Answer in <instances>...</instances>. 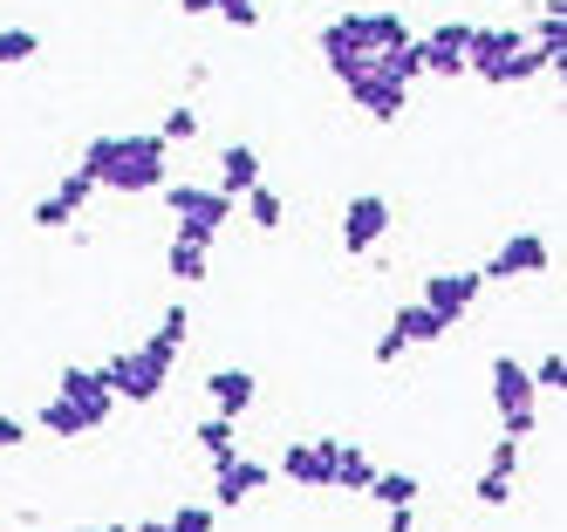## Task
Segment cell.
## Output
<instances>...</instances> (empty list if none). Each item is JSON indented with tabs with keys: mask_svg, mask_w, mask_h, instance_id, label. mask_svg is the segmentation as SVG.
Wrapping results in <instances>:
<instances>
[{
	"mask_svg": "<svg viewBox=\"0 0 567 532\" xmlns=\"http://www.w3.org/2000/svg\"><path fill=\"white\" fill-rule=\"evenodd\" d=\"M96 191H116V198H151L165 191L172 178V144L157 131H103L83 144V164H75Z\"/></svg>",
	"mask_w": 567,
	"mask_h": 532,
	"instance_id": "6da1fadb",
	"label": "cell"
},
{
	"mask_svg": "<svg viewBox=\"0 0 567 532\" xmlns=\"http://www.w3.org/2000/svg\"><path fill=\"white\" fill-rule=\"evenodd\" d=\"M165 212H172V232H178V239H198V246H213V239L233 226V212H239V205H233L226 191H213V185H185V178H165Z\"/></svg>",
	"mask_w": 567,
	"mask_h": 532,
	"instance_id": "7a4b0ae2",
	"label": "cell"
},
{
	"mask_svg": "<svg viewBox=\"0 0 567 532\" xmlns=\"http://www.w3.org/2000/svg\"><path fill=\"white\" fill-rule=\"evenodd\" d=\"M493 409H499V437L506 444H526V437L540 430V396H534L526 362H513V355L493 362Z\"/></svg>",
	"mask_w": 567,
	"mask_h": 532,
	"instance_id": "3957f363",
	"label": "cell"
},
{
	"mask_svg": "<svg viewBox=\"0 0 567 532\" xmlns=\"http://www.w3.org/2000/svg\"><path fill=\"white\" fill-rule=\"evenodd\" d=\"M96 376H103V389L116 403H157V396H165V383H172V362H157L137 342V348H110V362L96 368Z\"/></svg>",
	"mask_w": 567,
	"mask_h": 532,
	"instance_id": "277c9868",
	"label": "cell"
},
{
	"mask_svg": "<svg viewBox=\"0 0 567 532\" xmlns=\"http://www.w3.org/2000/svg\"><path fill=\"white\" fill-rule=\"evenodd\" d=\"M390 198L383 191H355L349 205H342V212H336V239H342V253L349 260H370L377 253V246L390 239Z\"/></svg>",
	"mask_w": 567,
	"mask_h": 532,
	"instance_id": "5b68a950",
	"label": "cell"
},
{
	"mask_svg": "<svg viewBox=\"0 0 567 532\" xmlns=\"http://www.w3.org/2000/svg\"><path fill=\"white\" fill-rule=\"evenodd\" d=\"M315 49H321V62H329V75L342 82V90H349V82H355L362 69H370V62H377L370 34H362V14H336V21H321Z\"/></svg>",
	"mask_w": 567,
	"mask_h": 532,
	"instance_id": "8992f818",
	"label": "cell"
},
{
	"mask_svg": "<svg viewBox=\"0 0 567 532\" xmlns=\"http://www.w3.org/2000/svg\"><path fill=\"white\" fill-rule=\"evenodd\" d=\"M554 267V246L540 239V232H506L499 246H493V260L478 267V280H534V273H547Z\"/></svg>",
	"mask_w": 567,
	"mask_h": 532,
	"instance_id": "52a82bcc",
	"label": "cell"
},
{
	"mask_svg": "<svg viewBox=\"0 0 567 532\" xmlns=\"http://www.w3.org/2000/svg\"><path fill=\"white\" fill-rule=\"evenodd\" d=\"M478 286H485V280H478V267H444V273H431V280H424V294H417V301H424L444 327H458V321L472 314V301H478Z\"/></svg>",
	"mask_w": 567,
	"mask_h": 532,
	"instance_id": "ba28073f",
	"label": "cell"
},
{
	"mask_svg": "<svg viewBox=\"0 0 567 532\" xmlns=\"http://www.w3.org/2000/svg\"><path fill=\"white\" fill-rule=\"evenodd\" d=\"M90 198H96V185H90L83 171H62V185L34 198V212H28V219L42 226V232H69L75 219H83V205H90Z\"/></svg>",
	"mask_w": 567,
	"mask_h": 532,
	"instance_id": "9c48e42d",
	"label": "cell"
},
{
	"mask_svg": "<svg viewBox=\"0 0 567 532\" xmlns=\"http://www.w3.org/2000/svg\"><path fill=\"white\" fill-rule=\"evenodd\" d=\"M315 444H321V465H329V491H370V478H377L370 450L349 437H315Z\"/></svg>",
	"mask_w": 567,
	"mask_h": 532,
	"instance_id": "30bf717a",
	"label": "cell"
},
{
	"mask_svg": "<svg viewBox=\"0 0 567 532\" xmlns=\"http://www.w3.org/2000/svg\"><path fill=\"white\" fill-rule=\"evenodd\" d=\"M465 34H472V21H437L431 34H411L424 75H465Z\"/></svg>",
	"mask_w": 567,
	"mask_h": 532,
	"instance_id": "8fae6325",
	"label": "cell"
},
{
	"mask_svg": "<svg viewBox=\"0 0 567 532\" xmlns=\"http://www.w3.org/2000/svg\"><path fill=\"white\" fill-rule=\"evenodd\" d=\"M62 403H75V417H83L90 430H103L110 417H116V396L103 389V376L96 368H62V389H55Z\"/></svg>",
	"mask_w": 567,
	"mask_h": 532,
	"instance_id": "7c38bea8",
	"label": "cell"
},
{
	"mask_svg": "<svg viewBox=\"0 0 567 532\" xmlns=\"http://www.w3.org/2000/svg\"><path fill=\"white\" fill-rule=\"evenodd\" d=\"M274 471L260 465V458H226V465H213V512H233V505H247L254 491L267 484Z\"/></svg>",
	"mask_w": 567,
	"mask_h": 532,
	"instance_id": "4fadbf2b",
	"label": "cell"
},
{
	"mask_svg": "<svg viewBox=\"0 0 567 532\" xmlns=\"http://www.w3.org/2000/svg\"><path fill=\"white\" fill-rule=\"evenodd\" d=\"M349 103L370 116V123H396L403 103H411V90H403V82H390V75H377V69H362V75L349 82Z\"/></svg>",
	"mask_w": 567,
	"mask_h": 532,
	"instance_id": "5bb4252c",
	"label": "cell"
},
{
	"mask_svg": "<svg viewBox=\"0 0 567 532\" xmlns=\"http://www.w3.org/2000/svg\"><path fill=\"white\" fill-rule=\"evenodd\" d=\"M206 396H213V417L239 424V417L254 409V396H260V376H254V368H213V376H206Z\"/></svg>",
	"mask_w": 567,
	"mask_h": 532,
	"instance_id": "9a60e30c",
	"label": "cell"
},
{
	"mask_svg": "<svg viewBox=\"0 0 567 532\" xmlns=\"http://www.w3.org/2000/svg\"><path fill=\"white\" fill-rule=\"evenodd\" d=\"M254 185H260V150H254V144H226V150L213 157V191H226V198L239 205Z\"/></svg>",
	"mask_w": 567,
	"mask_h": 532,
	"instance_id": "2e32d148",
	"label": "cell"
},
{
	"mask_svg": "<svg viewBox=\"0 0 567 532\" xmlns=\"http://www.w3.org/2000/svg\"><path fill=\"white\" fill-rule=\"evenodd\" d=\"M280 478L301 484V491H329V465H321V444H315V437L280 444Z\"/></svg>",
	"mask_w": 567,
	"mask_h": 532,
	"instance_id": "e0dca14e",
	"label": "cell"
},
{
	"mask_svg": "<svg viewBox=\"0 0 567 532\" xmlns=\"http://www.w3.org/2000/svg\"><path fill=\"white\" fill-rule=\"evenodd\" d=\"M390 335H403V348H431V342H444V321H437L424 301H403V307L390 314Z\"/></svg>",
	"mask_w": 567,
	"mask_h": 532,
	"instance_id": "ac0fdd59",
	"label": "cell"
},
{
	"mask_svg": "<svg viewBox=\"0 0 567 532\" xmlns=\"http://www.w3.org/2000/svg\"><path fill=\"white\" fill-rule=\"evenodd\" d=\"M370 499H377L383 512H403V505H417V499H424V478H417V471H383V465H377Z\"/></svg>",
	"mask_w": 567,
	"mask_h": 532,
	"instance_id": "d6986e66",
	"label": "cell"
},
{
	"mask_svg": "<svg viewBox=\"0 0 567 532\" xmlns=\"http://www.w3.org/2000/svg\"><path fill=\"white\" fill-rule=\"evenodd\" d=\"M165 267H172V280H178V286H198V280L213 273V246H198V239H178V232H172Z\"/></svg>",
	"mask_w": 567,
	"mask_h": 532,
	"instance_id": "ffe728a7",
	"label": "cell"
},
{
	"mask_svg": "<svg viewBox=\"0 0 567 532\" xmlns=\"http://www.w3.org/2000/svg\"><path fill=\"white\" fill-rule=\"evenodd\" d=\"M185 335H192V314H185V307L172 301L165 314H157V327H151V342H144V348H151L157 362H178V348H185Z\"/></svg>",
	"mask_w": 567,
	"mask_h": 532,
	"instance_id": "44dd1931",
	"label": "cell"
},
{
	"mask_svg": "<svg viewBox=\"0 0 567 532\" xmlns=\"http://www.w3.org/2000/svg\"><path fill=\"white\" fill-rule=\"evenodd\" d=\"M192 444L206 450V465H226V458H239V424L206 417V424H192Z\"/></svg>",
	"mask_w": 567,
	"mask_h": 532,
	"instance_id": "7402d4cb",
	"label": "cell"
},
{
	"mask_svg": "<svg viewBox=\"0 0 567 532\" xmlns=\"http://www.w3.org/2000/svg\"><path fill=\"white\" fill-rule=\"evenodd\" d=\"M526 49H534V55L560 75V69H567V21H547V14H540L534 28H526Z\"/></svg>",
	"mask_w": 567,
	"mask_h": 532,
	"instance_id": "603a6c76",
	"label": "cell"
},
{
	"mask_svg": "<svg viewBox=\"0 0 567 532\" xmlns=\"http://www.w3.org/2000/svg\"><path fill=\"white\" fill-rule=\"evenodd\" d=\"M239 212L254 219V232H280V219H288V205H280V191H274V185L260 178V185H254L247 198H239Z\"/></svg>",
	"mask_w": 567,
	"mask_h": 532,
	"instance_id": "cb8c5ba5",
	"label": "cell"
},
{
	"mask_svg": "<svg viewBox=\"0 0 567 532\" xmlns=\"http://www.w3.org/2000/svg\"><path fill=\"white\" fill-rule=\"evenodd\" d=\"M377 75H390V82H403V90H411V82L424 75V62H417V41H396V49H383L377 62H370Z\"/></svg>",
	"mask_w": 567,
	"mask_h": 532,
	"instance_id": "d4e9b609",
	"label": "cell"
},
{
	"mask_svg": "<svg viewBox=\"0 0 567 532\" xmlns=\"http://www.w3.org/2000/svg\"><path fill=\"white\" fill-rule=\"evenodd\" d=\"M526 376H534V396H554V403H560V389H567V355L547 348L540 362H526Z\"/></svg>",
	"mask_w": 567,
	"mask_h": 532,
	"instance_id": "484cf974",
	"label": "cell"
},
{
	"mask_svg": "<svg viewBox=\"0 0 567 532\" xmlns=\"http://www.w3.org/2000/svg\"><path fill=\"white\" fill-rule=\"evenodd\" d=\"M362 34H370V49L383 55V49H396V41H411V21H403L396 8L390 14H362Z\"/></svg>",
	"mask_w": 567,
	"mask_h": 532,
	"instance_id": "4316f807",
	"label": "cell"
},
{
	"mask_svg": "<svg viewBox=\"0 0 567 532\" xmlns=\"http://www.w3.org/2000/svg\"><path fill=\"white\" fill-rule=\"evenodd\" d=\"M34 430H49V437H83L90 424L75 417V403H62V396H49L42 403V417H34Z\"/></svg>",
	"mask_w": 567,
	"mask_h": 532,
	"instance_id": "83f0119b",
	"label": "cell"
},
{
	"mask_svg": "<svg viewBox=\"0 0 567 532\" xmlns=\"http://www.w3.org/2000/svg\"><path fill=\"white\" fill-rule=\"evenodd\" d=\"M34 55H42V34L34 28H0V69H21Z\"/></svg>",
	"mask_w": 567,
	"mask_h": 532,
	"instance_id": "f1b7e54d",
	"label": "cell"
},
{
	"mask_svg": "<svg viewBox=\"0 0 567 532\" xmlns=\"http://www.w3.org/2000/svg\"><path fill=\"white\" fill-rule=\"evenodd\" d=\"M157 137H165V144H192L198 137V109L192 103H172L165 116H157Z\"/></svg>",
	"mask_w": 567,
	"mask_h": 532,
	"instance_id": "f546056e",
	"label": "cell"
},
{
	"mask_svg": "<svg viewBox=\"0 0 567 532\" xmlns=\"http://www.w3.org/2000/svg\"><path fill=\"white\" fill-rule=\"evenodd\" d=\"M213 525H219L213 505H172V519H165V532H213Z\"/></svg>",
	"mask_w": 567,
	"mask_h": 532,
	"instance_id": "4dcf8cb0",
	"label": "cell"
},
{
	"mask_svg": "<svg viewBox=\"0 0 567 532\" xmlns=\"http://www.w3.org/2000/svg\"><path fill=\"white\" fill-rule=\"evenodd\" d=\"M472 499H478V505H506V499H513V478L485 465V471H478V484H472Z\"/></svg>",
	"mask_w": 567,
	"mask_h": 532,
	"instance_id": "1f68e13d",
	"label": "cell"
},
{
	"mask_svg": "<svg viewBox=\"0 0 567 532\" xmlns=\"http://www.w3.org/2000/svg\"><path fill=\"white\" fill-rule=\"evenodd\" d=\"M213 14L226 28H260V0H213Z\"/></svg>",
	"mask_w": 567,
	"mask_h": 532,
	"instance_id": "d6a6232c",
	"label": "cell"
},
{
	"mask_svg": "<svg viewBox=\"0 0 567 532\" xmlns=\"http://www.w3.org/2000/svg\"><path fill=\"white\" fill-rule=\"evenodd\" d=\"M28 437H34V430H28L21 417H8V409H0V450H21Z\"/></svg>",
	"mask_w": 567,
	"mask_h": 532,
	"instance_id": "836d02e7",
	"label": "cell"
},
{
	"mask_svg": "<svg viewBox=\"0 0 567 532\" xmlns=\"http://www.w3.org/2000/svg\"><path fill=\"white\" fill-rule=\"evenodd\" d=\"M485 465H493V471H506V478H519V444H493V458H485Z\"/></svg>",
	"mask_w": 567,
	"mask_h": 532,
	"instance_id": "e575fe53",
	"label": "cell"
},
{
	"mask_svg": "<svg viewBox=\"0 0 567 532\" xmlns=\"http://www.w3.org/2000/svg\"><path fill=\"white\" fill-rule=\"evenodd\" d=\"M370 355H377V368H390V362L403 355V335H390V327H383V335H377V348H370Z\"/></svg>",
	"mask_w": 567,
	"mask_h": 532,
	"instance_id": "d590c367",
	"label": "cell"
},
{
	"mask_svg": "<svg viewBox=\"0 0 567 532\" xmlns=\"http://www.w3.org/2000/svg\"><path fill=\"white\" fill-rule=\"evenodd\" d=\"M390 532H417V505H403V512H390Z\"/></svg>",
	"mask_w": 567,
	"mask_h": 532,
	"instance_id": "8d00e7d4",
	"label": "cell"
},
{
	"mask_svg": "<svg viewBox=\"0 0 567 532\" xmlns=\"http://www.w3.org/2000/svg\"><path fill=\"white\" fill-rule=\"evenodd\" d=\"M178 14H192V21H198V14H213V0H178Z\"/></svg>",
	"mask_w": 567,
	"mask_h": 532,
	"instance_id": "74e56055",
	"label": "cell"
},
{
	"mask_svg": "<svg viewBox=\"0 0 567 532\" xmlns=\"http://www.w3.org/2000/svg\"><path fill=\"white\" fill-rule=\"evenodd\" d=\"M540 14L547 21H567V0H540Z\"/></svg>",
	"mask_w": 567,
	"mask_h": 532,
	"instance_id": "f35d334b",
	"label": "cell"
},
{
	"mask_svg": "<svg viewBox=\"0 0 567 532\" xmlns=\"http://www.w3.org/2000/svg\"><path fill=\"white\" fill-rule=\"evenodd\" d=\"M69 532H131V525H69Z\"/></svg>",
	"mask_w": 567,
	"mask_h": 532,
	"instance_id": "ab89813d",
	"label": "cell"
},
{
	"mask_svg": "<svg viewBox=\"0 0 567 532\" xmlns=\"http://www.w3.org/2000/svg\"><path fill=\"white\" fill-rule=\"evenodd\" d=\"M131 532H165V519H144V525H131Z\"/></svg>",
	"mask_w": 567,
	"mask_h": 532,
	"instance_id": "60d3db41",
	"label": "cell"
}]
</instances>
